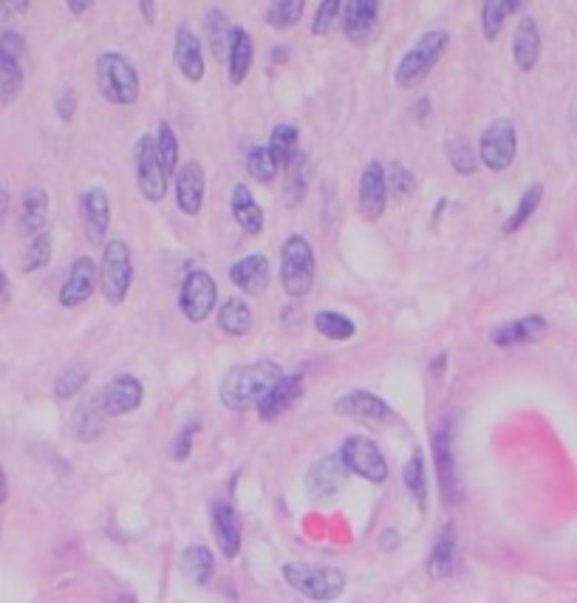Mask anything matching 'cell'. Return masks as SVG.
Listing matches in <instances>:
<instances>
[{
    "mask_svg": "<svg viewBox=\"0 0 577 603\" xmlns=\"http://www.w3.org/2000/svg\"><path fill=\"white\" fill-rule=\"evenodd\" d=\"M317 275V258H314L312 244L303 235L286 238L281 250V284L289 298H303L309 295Z\"/></svg>",
    "mask_w": 577,
    "mask_h": 603,
    "instance_id": "obj_5",
    "label": "cell"
},
{
    "mask_svg": "<svg viewBox=\"0 0 577 603\" xmlns=\"http://www.w3.org/2000/svg\"><path fill=\"white\" fill-rule=\"evenodd\" d=\"M99 281V269L94 264V258H88V255H80V258H74V264L68 269V278L66 284L60 286V303L66 306V309H74V306H80L91 298V292H94V286Z\"/></svg>",
    "mask_w": 577,
    "mask_h": 603,
    "instance_id": "obj_16",
    "label": "cell"
},
{
    "mask_svg": "<svg viewBox=\"0 0 577 603\" xmlns=\"http://www.w3.org/2000/svg\"><path fill=\"white\" fill-rule=\"evenodd\" d=\"M230 80L235 85H241L247 80L249 68H252V60H255V43H252V34L241 26H232V37H230Z\"/></svg>",
    "mask_w": 577,
    "mask_h": 603,
    "instance_id": "obj_29",
    "label": "cell"
},
{
    "mask_svg": "<svg viewBox=\"0 0 577 603\" xmlns=\"http://www.w3.org/2000/svg\"><path fill=\"white\" fill-rule=\"evenodd\" d=\"M518 9H521V3H515V0H487L481 6V32H484V37L495 40L504 29L507 15H515Z\"/></svg>",
    "mask_w": 577,
    "mask_h": 603,
    "instance_id": "obj_34",
    "label": "cell"
},
{
    "mask_svg": "<svg viewBox=\"0 0 577 603\" xmlns=\"http://www.w3.org/2000/svg\"><path fill=\"white\" fill-rule=\"evenodd\" d=\"M213 536L224 558H235L241 553V521L235 507L224 499L213 504Z\"/></svg>",
    "mask_w": 577,
    "mask_h": 603,
    "instance_id": "obj_21",
    "label": "cell"
},
{
    "mask_svg": "<svg viewBox=\"0 0 577 603\" xmlns=\"http://www.w3.org/2000/svg\"><path fill=\"white\" fill-rule=\"evenodd\" d=\"M85 383H88V369L85 366H68L54 383V397L57 400H71L74 394L83 391Z\"/></svg>",
    "mask_w": 577,
    "mask_h": 603,
    "instance_id": "obj_44",
    "label": "cell"
},
{
    "mask_svg": "<svg viewBox=\"0 0 577 603\" xmlns=\"http://www.w3.org/2000/svg\"><path fill=\"white\" fill-rule=\"evenodd\" d=\"M68 9H71L74 15H80V12H85V9H91V3H71Z\"/></svg>",
    "mask_w": 577,
    "mask_h": 603,
    "instance_id": "obj_54",
    "label": "cell"
},
{
    "mask_svg": "<svg viewBox=\"0 0 577 603\" xmlns=\"http://www.w3.org/2000/svg\"><path fill=\"white\" fill-rule=\"evenodd\" d=\"M204 168L198 162H187L176 173V204L184 216H198L204 204Z\"/></svg>",
    "mask_w": 577,
    "mask_h": 603,
    "instance_id": "obj_22",
    "label": "cell"
},
{
    "mask_svg": "<svg viewBox=\"0 0 577 603\" xmlns=\"http://www.w3.org/2000/svg\"><path fill=\"white\" fill-rule=\"evenodd\" d=\"M314 329L323 337H329V340H348L357 332L354 320L346 318L343 312H329V309L314 315Z\"/></svg>",
    "mask_w": 577,
    "mask_h": 603,
    "instance_id": "obj_38",
    "label": "cell"
},
{
    "mask_svg": "<svg viewBox=\"0 0 577 603\" xmlns=\"http://www.w3.org/2000/svg\"><path fill=\"white\" fill-rule=\"evenodd\" d=\"M515 153H518V134H515V125L510 119H493L479 142V162L484 168L507 170L515 162Z\"/></svg>",
    "mask_w": 577,
    "mask_h": 603,
    "instance_id": "obj_8",
    "label": "cell"
},
{
    "mask_svg": "<svg viewBox=\"0 0 577 603\" xmlns=\"http://www.w3.org/2000/svg\"><path fill=\"white\" fill-rule=\"evenodd\" d=\"M213 553L204 547V544H196V547H187L182 553V570L184 575L196 584V587H204L213 575Z\"/></svg>",
    "mask_w": 577,
    "mask_h": 603,
    "instance_id": "obj_33",
    "label": "cell"
},
{
    "mask_svg": "<svg viewBox=\"0 0 577 603\" xmlns=\"http://www.w3.org/2000/svg\"><path fill=\"white\" fill-rule=\"evenodd\" d=\"M173 60H176V68L182 71V77L187 83H201L204 77V54H201V40L198 34L184 23L176 32V40H173Z\"/></svg>",
    "mask_w": 577,
    "mask_h": 603,
    "instance_id": "obj_19",
    "label": "cell"
},
{
    "mask_svg": "<svg viewBox=\"0 0 577 603\" xmlns=\"http://www.w3.org/2000/svg\"><path fill=\"white\" fill-rule=\"evenodd\" d=\"M283 578L303 598L317 603L337 601L346 589V575L337 567H326V564H286Z\"/></svg>",
    "mask_w": 577,
    "mask_h": 603,
    "instance_id": "obj_2",
    "label": "cell"
},
{
    "mask_svg": "<svg viewBox=\"0 0 577 603\" xmlns=\"http://www.w3.org/2000/svg\"><path fill=\"white\" fill-rule=\"evenodd\" d=\"M380 15V3L377 0H351L343 12V32L351 43H365L371 32H374V23Z\"/></svg>",
    "mask_w": 577,
    "mask_h": 603,
    "instance_id": "obj_24",
    "label": "cell"
},
{
    "mask_svg": "<svg viewBox=\"0 0 577 603\" xmlns=\"http://www.w3.org/2000/svg\"><path fill=\"white\" fill-rule=\"evenodd\" d=\"M156 151H159V159H162V165H165L167 176H176V165H179V139H176V131H173L167 122L159 125Z\"/></svg>",
    "mask_w": 577,
    "mask_h": 603,
    "instance_id": "obj_43",
    "label": "cell"
},
{
    "mask_svg": "<svg viewBox=\"0 0 577 603\" xmlns=\"http://www.w3.org/2000/svg\"><path fill=\"white\" fill-rule=\"evenodd\" d=\"M538 57H541V32H538V23L524 15L512 37V60L521 71H532Z\"/></svg>",
    "mask_w": 577,
    "mask_h": 603,
    "instance_id": "obj_25",
    "label": "cell"
},
{
    "mask_svg": "<svg viewBox=\"0 0 577 603\" xmlns=\"http://www.w3.org/2000/svg\"><path fill=\"white\" fill-rule=\"evenodd\" d=\"M340 459H343L348 473H357L365 482L382 485L388 479V462L377 448V442L368 436H348L340 448Z\"/></svg>",
    "mask_w": 577,
    "mask_h": 603,
    "instance_id": "obj_7",
    "label": "cell"
},
{
    "mask_svg": "<svg viewBox=\"0 0 577 603\" xmlns=\"http://www.w3.org/2000/svg\"><path fill=\"white\" fill-rule=\"evenodd\" d=\"M145 400V388L139 383V377L133 374H116L108 386L99 394V408L105 417H122V414H133Z\"/></svg>",
    "mask_w": 577,
    "mask_h": 603,
    "instance_id": "obj_13",
    "label": "cell"
},
{
    "mask_svg": "<svg viewBox=\"0 0 577 603\" xmlns=\"http://www.w3.org/2000/svg\"><path fill=\"white\" fill-rule=\"evenodd\" d=\"M456 564H459V533L456 524H445L428 555V575L436 581L450 578L456 572Z\"/></svg>",
    "mask_w": 577,
    "mask_h": 603,
    "instance_id": "obj_20",
    "label": "cell"
},
{
    "mask_svg": "<svg viewBox=\"0 0 577 603\" xmlns=\"http://www.w3.org/2000/svg\"><path fill=\"white\" fill-rule=\"evenodd\" d=\"M218 326L230 337H244L252 329V309L244 298H230L218 312Z\"/></svg>",
    "mask_w": 577,
    "mask_h": 603,
    "instance_id": "obj_31",
    "label": "cell"
},
{
    "mask_svg": "<svg viewBox=\"0 0 577 603\" xmlns=\"http://www.w3.org/2000/svg\"><path fill=\"white\" fill-rule=\"evenodd\" d=\"M80 218H83L85 238L91 247H105V235L111 227V201L102 187L85 190L80 199Z\"/></svg>",
    "mask_w": 577,
    "mask_h": 603,
    "instance_id": "obj_15",
    "label": "cell"
},
{
    "mask_svg": "<svg viewBox=\"0 0 577 603\" xmlns=\"http://www.w3.org/2000/svg\"><path fill=\"white\" fill-rule=\"evenodd\" d=\"M334 411L343 417L357 419V422H365V425H374V428L388 425L396 419L394 408L371 391H348L334 402Z\"/></svg>",
    "mask_w": 577,
    "mask_h": 603,
    "instance_id": "obj_12",
    "label": "cell"
},
{
    "mask_svg": "<svg viewBox=\"0 0 577 603\" xmlns=\"http://www.w3.org/2000/svg\"><path fill=\"white\" fill-rule=\"evenodd\" d=\"M9 298H12V284H9V278H6V272L0 269V309L9 303Z\"/></svg>",
    "mask_w": 577,
    "mask_h": 603,
    "instance_id": "obj_50",
    "label": "cell"
},
{
    "mask_svg": "<svg viewBox=\"0 0 577 603\" xmlns=\"http://www.w3.org/2000/svg\"><path fill=\"white\" fill-rule=\"evenodd\" d=\"M348 470L340 459V453L323 456L320 462H314L312 470L306 473V490L314 502H331L343 485H346Z\"/></svg>",
    "mask_w": 577,
    "mask_h": 603,
    "instance_id": "obj_14",
    "label": "cell"
},
{
    "mask_svg": "<svg viewBox=\"0 0 577 603\" xmlns=\"http://www.w3.org/2000/svg\"><path fill=\"white\" fill-rule=\"evenodd\" d=\"M453 422H445L433 434V462H436V476L442 487V499L447 504L462 502V482H459V468H456V448H453Z\"/></svg>",
    "mask_w": 577,
    "mask_h": 603,
    "instance_id": "obj_11",
    "label": "cell"
},
{
    "mask_svg": "<svg viewBox=\"0 0 577 603\" xmlns=\"http://www.w3.org/2000/svg\"><path fill=\"white\" fill-rule=\"evenodd\" d=\"M388 204V179L380 162H368L360 179V216L365 221H377L385 213Z\"/></svg>",
    "mask_w": 577,
    "mask_h": 603,
    "instance_id": "obj_18",
    "label": "cell"
},
{
    "mask_svg": "<svg viewBox=\"0 0 577 603\" xmlns=\"http://www.w3.org/2000/svg\"><path fill=\"white\" fill-rule=\"evenodd\" d=\"M49 261H51V235L40 233L32 244H29V252H26V258H23V272H37V269L46 267Z\"/></svg>",
    "mask_w": 577,
    "mask_h": 603,
    "instance_id": "obj_46",
    "label": "cell"
},
{
    "mask_svg": "<svg viewBox=\"0 0 577 603\" xmlns=\"http://www.w3.org/2000/svg\"><path fill=\"white\" fill-rule=\"evenodd\" d=\"M114 603H136V598H131V595H122V598H116Z\"/></svg>",
    "mask_w": 577,
    "mask_h": 603,
    "instance_id": "obj_55",
    "label": "cell"
},
{
    "mask_svg": "<svg viewBox=\"0 0 577 603\" xmlns=\"http://www.w3.org/2000/svg\"><path fill=\"white\" fill-rule=\"evenodd\" d=\"M97 85L99 94L114 105H133L142 91L133 63L116 51H105L97 57Z\"/></svg>",
    "mask_w": 577,
    "mask_h": 603,
    "instance_id": "obj_3",
    "label": "cell"
},
{
    "mask_svg": "<svg viewBox=\"0 0 577 603\" xmlns=\"http://www.w3.org/2000/svg\"><path fill=\"white\" fill-rule=\"evenodd\" d=\"M266 148H269V153L275 156V162L281 168H289L297 156H300V131H297V125H289V122L275 125Z\"/></svg>",
    "mask_w": 577,
    "mask_h": 603,
    "instance_id": "obj_30",
    "label": "cell"
},
{
    "mask_svg": "<svg viewBox=\"0 0 577 603\" xmlns=\"http://www.w3.org/2000/svg\"><path fill=\"white\" fill-rule=\"evenodd\" d=\"M450 46V34L442 32V29H433V32L422 34L416 43H413V49L399 60V66H396V85L399 88H416V85L425 83V77H428L433 66L442 60V54Z\"/></svg>",
    "mask_w": 577,
    "mask_h": 603,
    "instance_id": "obj_4",
    "label": "cell"
},
{
    "mask_svg": "<svg viewBox=\"0 0 577 603\" xmlns=\"http://www.w3.org/2000/svg\"><path fill=\"white\" fill-rule=\"evenodd\" d=\"M247 170H249V176H255L258 182L269 185V182H275V179H278V170H281V165L275 162V156L269 153L266 145H255V148H249V153H247Z\"/></svg>",
    "mask_w": 577,
    "mask_h": 603,
    "instance_id": "obj_39",
    "label": "cell"
},
{
    "mask_svg": "<svg viewBox=\"0 0 577 603\" xmlns=\"http://www.w3.org/2000/svg\"><path fill=\"white\" fill-rule=\"evenodd\" d=\"M102 408H99V397H91L88 402H83L77 411H74V436L80 442H91L97 439L99 431H102Z\"/></svg>",
    "mask_w": 577,
    "mask_h": 603,
    "instance_id": "obj_35",
    "label": "cell"
},
{
    "mask_svg": "<svg viewBox=\"0 0 577 603\" xmlns=\"http://www.w3.org/2000/svg\"><path fill=\"white\" fill-rule=\"evenodd\" d=\"M201 431V422L198 419H190V422H184L182 431L176 434V439H173V448H170V459H176V462H184L187 456H190V451H193V439H196V434Z\"/></svg>",
    "mask_w": 577,
    "mask_h": 603,
    "instance_id": "obj_48",
    "label": "cell"
},
{
    "mask_svg": "<svg viewBox=\"0 0 577 603\" xmlns=\"http://www.w3.org/2000/svg\"><path fill=\"white\" fill-rule=\"evenodd\" d=\"M133 284V261H131V250L125 241H108L105 250H102V264H99V286H102V295L111 306H119V303L128 298Z\"/></svg>",
    "mask_w": 577,
    "mask_h": 603,
    "instance_id": "obj_6",
    "label": "cell"
},
{
    "mask_svg": "<svg viewBox=\"0 0 577 603\" xmlns=\"http://www.w3.org/2000/svg\"><path fill=\"white\" fill-rule=\"evenodd\" d=\"M269 258L261 252H252L247 258L235 261L230 267V281L238 292H244L249 298H261L269 289Z\"/></svg>",
    "mask_w": 577,
    "mask_h": 603,
    "instance_id": "obj_17",
    "label": "cell"
},
{
    "mask_svg": "<svg viewBox=\"0 0 577 603\" xmlns=\"http://www.w3.org/2000/svg\"><path fill=\"white\" fill-rule=\"evenodd\" d=\"M6 493H9V485H6V473L0 468V504L6 502Z\"/></svg>",
    "mask_w": 577,
    "mask_h": 603,
    "instance_id": "obj_53",
    "label": "cell"
},
{
    "mask_svg": "<svg viewBox=\"0 0 577 603\" xmlns=\"http://www.w3.org/2000/svg\"><path fill=\"white\" fill-rule=\"evenodd\" d=\"M300 394H303V377L300 374H283V380L278 386L272 388L269 394H266V400L258 405V414L261 419H278L283 411H289L297 400H300Z\"/></svg>",
    "mask_w": 577,
    "mask_h": 603,
    "instance_id": "obj_26",
    "label": "cell"
},
{
    "mask_svg": "<svg viewBox=\"0 0 577 603\" xmlns=\"http://www.w3.org/2000/svg\"><path fill=\"white\" fill-rule=\"evenodd\" d=\"M546 332V320L541 315H527V318L510 320V323H501L495 329L490 340L495 346L507 349V346H521V343H532Z\"/></svg>",
    "mask_w": 577,
    "mask_h": 603,
    "instance_id": "obj_27",
    "label": "cell"
},
{
    "mask_svg": "<svg viewBox=\"0 0 577 603\" xmlns=\"http://www.w3.org/2000/svg\"><path fill=\"white\" fill-rule=\"evenodd\" d=\"M133 165H136V185L148 201H162L167 193L165 165L156 151V136L145 134L133 148Z\"/></svg>",
    "mask_w": 577,
    "mask_h": 603,
    "instance_id": "obj_9",
    "label": "cell"
},
{
    "mask_svg": "<svg viewBox=\"0 0 577 603\" xmlns=\"http://www.w3.org/2000/svg\"><path fill=\"white\" fill-rule=\"evenodd\" d=\"M405 485L419 504V510H428V476H425V456L422 451H413L411 462L405 465Z\"/></svg>",
    "mask_w": 577,
    "mask_h": 603,
    "instance_id": "obj_37",
    "label": "cell"
},
{
    "mask_svg": "<svg viewBox=\"0 0 577 603\" xmlns=\"http://www.w3.org/2000/svg\"><path fill=\"white\" fill-rule=\"evenodd\" d=\"M207 34H210V46H213V54L221 60L230 54V37H232V26L227 12L221 6H210L207 9Z\"/></svg>",
    "mask_w": 577,
    "mask_h": 603,
    "instance_id": "obj_36",
    "label": "cell"
},
{
    "mask_svg": "<svg viewBox=\"0 0 577 603\" xmlns=\"http://www.w3.org/2000/svg\"><path fill=\"white\" fill-rule=\"evenodd\" d=\"M51 213V199L43 187H32L23 193L20 201V233L23 235H37L46 233V224H49Z\"/></svg>",
    "mask_w": 577,
    "mask_h": 603,
    "instance_id": "obj_23",
    "label": "cell"
},
{
    "mask_svg": "<svg viewBox=\"0 0 577 603\" xmlns=\"http://www.w3.org/2000/svg\"><path fill=\"white\" fill-rule=\"evenodd\" d=\"M303 9H306L303 0H272L266 6V20H269L272 29H289V26H295L297 20H300Z\"/></svg>",
    "mask_w": 577,
    "mask_h": 603,
    "instance_id": "obj_41",
    "label": "cell"
},
{
    "mask_svg": "<svg viewBox=\"0 0 577 603\" xmlns=\"http://www.w3.org/2000/svg\"><path fill=\"white\" fill-rule=\"evenodd\" d=\"M74 111H77V97H74V91L71 88H66L63 91V97L57 100V114L63 119H71L74 117Z\"/></svg>",
    "mask_w": 577,
    "mask_h": 603,
    "instance_id": "obj_49",
    "label": "cell"
},
{
    "mask_svg": "<svg viewBox=\"0 0 577 603\" xmlns=\"http://www.w3.org/2000/svg\"><path fill=\"white\" fill-rule=\"evenodd\" d=\"M232 216L238 221V227L249 235H258L264 230V210L255 201L252 190L247 185L232 187Z\"/></svg>",
    "mask_w": 577,
    "mask_h": 603,
    "instance_id": "obj_28",
    "label": "cell"
},
{
    "mask_svg": "<svg viewBox=\"0 0 577 603\" xmlns=\"http://www.w3.org/2000/svg\"><path fill=\"white\" fill-rule=\"evenodd\" d=\"M23 91V66L20 60L0 51V111L9 108Z\"/></svg>",
    "mask_w": 577,
    "mask_h": 603,
    "instance_id": "obj_32",
    "label": "cell"
},
{
    "mask_svg": "<svg viewBox=\"0 0 577 603\" xmlns=\"http://www.w3.org/2000/svg\"><path fill=\"white\" fill-rule=\"evenodd\" d=\"M340 12H343V3H340V0H323V3L317 6V12H314L312 34H317V37L329 34L331 29H334V23H337Z\"/></svg>",
    "mask_w": 577,
    "mask_h": 603,
    "instance_id": "obj_47",
    "label": "cell"
},
{
    "mask_svg": "<svg viewBox=\"0 0 577 603\" xmlns=\"http://www.w3.org/2000/svg\"><path fill=\"white\" fill-rule=\"evenodd\" d=\"M541 196H544V187H541V185L529 187L527 193L521 196V201H518L515 213L507 218V224H504V233H515V230H521V227L527 224L529 218H532V213L538 210V204H541Z\"/></svg>",
    "mask_w": 577,
    "mask_h": 603,
    "instance_id": "obj_42",
    "label": "cell"
},
{
    "mask_svg": "<svg viewBox=\"0 0 577 603\" xmlns=\"http://www.w3.org/2000/svg\"><path fill=\"white\" fill-rule=\"evenodd\" d=\"M388 179V193H394L396 199H411L416 193V179L405 165H391V170H385Z\"/></svg>",
    "mask_w": 577,
    "mask_h": 603,
    "instance_id": "obj_45",
    "label": "cell"
},
{
    "mask_svg": "<svg viewBox=\"0 0 577 603\" xmlns=\"http://www.w3.org/2000/svg\"><path fill=\"white\" fill-rule=\"evenodd\" d=\"M283 380V369L272 360H255L247 366H235L227 371V377L221 380L218 397L221 405L230 408L235 414L258 408L266 400V394Z\"/></svg>",
    "mask_w": 577,
    "mask_h": 603,
    "instance_id": "obj_1",
    "label": "cell"
},
{
    "mask_svg": "<svg viewBox=\"0 0 577 603\" xmlns=\"http://www.w3.org/2000/svg\"><path fill=\"white\" fill-rule=\"evenodd\" d=\"M6 213H9V193H6V187L0 185V221L6 218Z\"/></svg>",
    "mask_w": 577,
    "mask_h": 603,
    "instance_id": "obj_51",
    "label": "cell"
},
{
    "mask_svg": "<svg viewBox=\"0 0 577 603\" xmlns=\"http://www.w3.org/2000/svg\"><path fill=\"white\" fill-rule=\"evenodd\" d=\"M215 303H218V286H215L213 275L207 269H190L184 275L182 295H179L184 318L190 323H204L213 315Z\"/></svg>",
    "mask_w": 577,
    "mask_h": 603,
    "instance_id": "obj_10",
    "label": "cell"
},
{
    "mask_svg": "<svg viewBox=\"0 0 577 603\" xmlns=\"http://www.w3.org/2000/svg\"><path fill=\"white\" fill-rule=\"evenodd\" d=\"M447 159H450V165L456 173H462V176H470V173H476L479 168V153L473 151V145L464 139V136H453L450 142H447Z\"/></svg>",
    "mask_w": 577,
    "mask_h": 603,
    "instance_id": "obj_40",
    "label": "cell"
},
{
    "mask_svg": "<svg viewBox=\"0 0 577 603\" xmlns=\"http://www.w3.org/2000/svg\"><path fill=\"white\" fill-rule=\"evenodd\" d=\"M142 15L148 17V23H153L156 20V6L153 3H142Z\"/></svg>",
    "mask_w": 577,
    "mask_h": 603,
    "instance_id": "obj_52",
    "label": "cell"
}]
</instances>
